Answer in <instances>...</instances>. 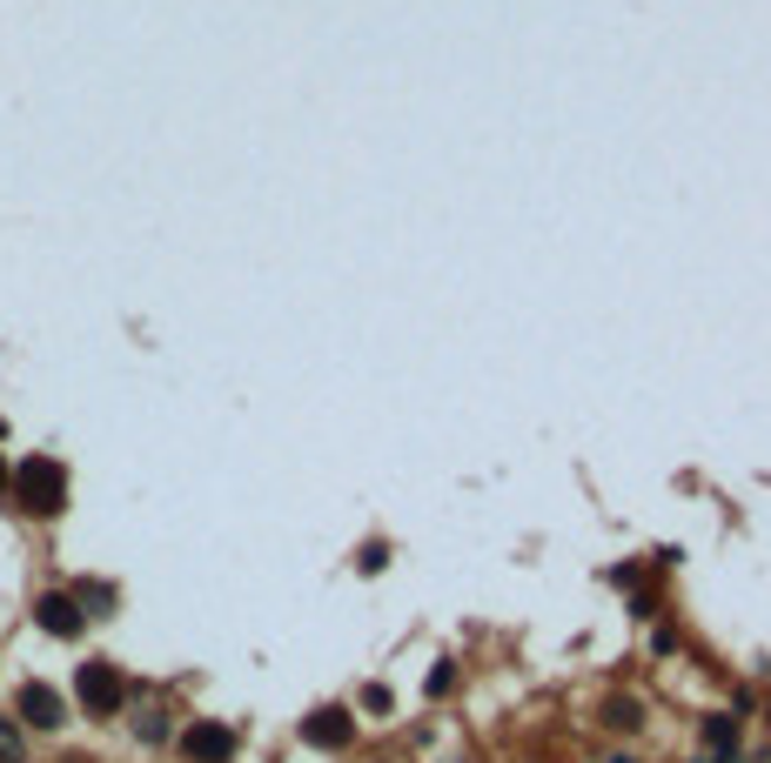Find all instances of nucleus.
Wrapping results in <instances>:
<instances>
[{
    "instance_id": "2",
    "label": "nucleus",
    "mask_w": 771,
    "mask_h": 763,
    "mask_svg": "<svg viewBox=\"0 0 771 763\" xmlns=\"http://www.w3.org/2000/svg\"><path fill=\"white\" fill-rule=\"evenodd\" d=\"M74 697H81L88 716H122V703H128V676L114 670L108 657H94V663L74 670Z\"/></svg>"
},
{
    "instance_id": "6",
    "label": "nucleus",
    "mask_w": 771,
    "mask_h": 763,
    "mask_svg": "<svg viewBox=\"0 0 771 763\" xmlns=\"http://www.w3.org/2000/svg\"><path fill=\"white\" fill-rule=\"evenodd\" d=\"M21 716L34 723V730H61L67 703H61V690H48V683H21Z\"/></svg>"
},
{
    "instance_id": "10",
    "label": "nucleus",
    "mask_w": 771,
    "mask_h": 763,
    "mask_svg": "<svg viewBox=\"0 0 771 763\" xmlns=\"http://www.w3.org/2000/svg\"><path fill=\"white\" fill-rule=\"evenodd\" d=\"M135 737H148V743H162V737H168V723H162V710H141V716H135Z\"/></svg>"
},
{
    "instance_id": "9",
    "label": "nucleus",
    "mask_w": 771,
    "mask_h": 763,
    "mask_svg": "<svg viewBox=\"0 0 771 763\" xmlns=\"http://www.w3.org/2000/svg\"><path fill=\"white\" fill-rule=\"evenodd\" d=\"M0 763H27V737L14 716H0Z\"/></svg>"
},
{
    "instance_id": "4",
    "label": "nucleus",
    "mask_w": 771,
    "mask_h": 763,
    "mask_svg": "<svg viewBox=\"0 0 771 763\" xmlns=\"http://www.w3.org/2000/svg\"><path fill=\"white\" fill-rule=\"evenodd\" d=\"M34 623H41L48 636H81V630H88V610H81L67 589H48L41 602H34Z\"/></svg>"
},
{
    "instance_id": "12",
    "label": "nucleus",
    "mask_w": 771,
    "mask_h": 763,
    "mask_svg": "<svg viewBox=\"0 0 771 763\" xmlns=\"http://www.w3.org/2000/svg\"><path fill=\"white\" fill-rule=\"evenodd\" d=\"M8 482H14V469H8V462H0V496H8Z\"/></svg>"
},
{
    "instance_id": "5",
    "label": "nucleus",
    "mask_w": 771,
    "mask_h": 763,
    "mask_svg": "<svg viewBox=\"0 0 771 763\" xmlns=\"http://www.w3.org/2000/svg\"><path fill=\"white\" fill-rule=\"evenodd\" d=\"M350 737H356V716H350V710H336V703L316 710V716L302 723V743H316V750H342Z\"/></svg>"
},
{
    "instance_id": "3",
    "label": "nucleus",
    "mask_w": 771,
    "mask_h": 763,
    "mask_svg": "<svg viewBox=\"0 0 771 763\" xmlns=\"http://www.w3.org/2000/svg\"><path fill=\"white\" fill-rule=\"evenodd\" d=\"M181 756L188 763H236V730H228V723H188L181 730Z\"/></svg>"
},
{
    "instance_id": "7",
    "label": "nucleus",
    "mask_w": 771,
    "mask_h": 763,
    "mask_svg": "<svg viewBox=\"0 0 771 763\" xmlns=\"http://www.w3.org/2000/svg\"><path fill=\"white\" fill-rule=\"evenodd\" d=\"M738 737H745V723L731 716V710H718V716H705V750H738Z\"/></svg>"
},
{
    "instance_id": "1",
    "label": "nucleus",
    "mask_w": 771,
    "mask_h": 763,
    "mask_svg": "<svg viewBox=\"0 0 771 763\" xmlns=\"http://www.w3.org/2000/svg\"><path fill=\"white\" fill-rule=\"evenodd\" d=\"M14 503L27 509V516H61L67 509V469L54 462V456H27L21 469H14Z\"/></svg>"
},
{
    "instance_id": "11",
    "label": "nucleus",
    "mask_w": 771,
    "mask_h": 763,
    "mask_svg": "<svg viewBox=\"0 0 771 763\" xmlns=\"http://www.w3.org/2000/svg\"><path fill=\"white\" fill-rule=\"evenodd\" d=\"M597 763H644V756H631V750H604Z\"/></svg>"
},
{
    "instance_id": "8",
    "label": "nucleus",
    "mask_w": 771,
    "mask_h": 763,
    "mask_svg": "<svg viewBox=\"0 0 771 763\" xmlns=\"http://www.w3.org/2000/svg\"><path fill=\"white\" fill-rule=\"evenodd\" d=\"M604 723H610V730H624V737H631V730H644V710H637L631 697H610V703H604Z\"/></svg>"
}]
</instances>
